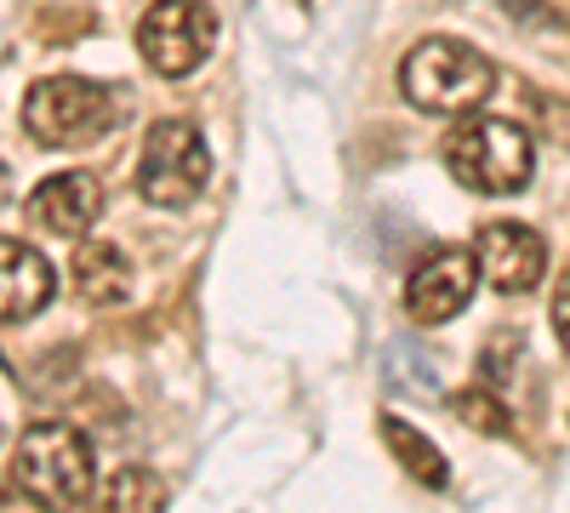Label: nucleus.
Returning a JSON list of instances; mask_svg holds the SVG:
<instances>
[{"mask_svg": "<svg viewBox=\"0 0 570 513\" xmlns=\"http://www.w3.org/2000/svg\"><path fill=\"white\" fill-rule=\"evenodd\" d=\"M217 46V12L206 0H155L137 23V52L160 80L195 75Z\"/></svg>", "mask_w": 570, "mask_h": 513, "instance_id": "obj_6", "label": "nucleus"}, {"mask_svg": "<svg viewBox=\"0 0 570 513\" xmlns=\"http://www.w3.org/2000/svg\"><path fill=\"white\" fill-rule=\"evenodd\" d=\"M7 502H12V474H0V513H7Z\"/></svg>", "mask_w": 570, "mask_h": 513, "instance_id": "obj_16", "label": "nucleus"}, {"mask_svg": "<svg viewBox=\"0 0 570 513\" xmlns=\"http://www.w3.org/2000/svg\"><path fill=\"white\" fill-rule=\"evenodd\" d=\"M445 166L473 195H519L537 171V144L525 126L502 115H473L445 144Z\"/></svg>", "mask_w": 570, "mask_h": 513, "instance_id": "obj_3", "label": "nucleus"}, {"mask_svg": "<svg viewBox=\"0 0 570 513\" xmlns=\"http://www.w3.org/2000/svg\"><path fill=\"white\" fill-rule=\"evenodd\" d=\"M212 177V149L195 120H155L142 131V155H137V195L149 206H166V211H183L206 189Z\"/></svg>", "mask_w": 570, "mask_h": 513, "instance_id": "obj_5", "label": "nucleus"}, {"mask_svg": "<svg viewBox=\"0 0 570 513\" xmlns=\"http://www.w3.org/2000/svg\"><path fill=\"white\" fill-rule=\"evenodd\" d=\"M131 286H137V268L115 240H91L75 251V292L91 308H120L131 297Z\"/></svg>", "mask_w": 570, "mask_h": 513, "instance_id": "obj_11", "label": "nucleus"}, {"mask_svg": "<svg viewBox=\"0 0 570 513\" xmlns=\"http://www.w3.org/2000/svg\"><path fill=\"white\" fill-rule=\"evenodd\" d=\"M548 319H553V337H559V348L570 354V268L559 274V286H553V303H548Z\"/></svg>", "mask_w": 570, "mask_h": 513, "instance_id": "obj_15", "label": "nucleus"}, {"mask_svg": "<svg viewBox=\"0 0 570 513\" xmlns=\"http://www.w3.org/2000/svg\"><path fill=\"white\" fill-rule=\"evenodd\" d=\"M23 126L46 149L98 144L115 126V91L98 86V80H80V75H46L23 98Z\"/></svg>", "mask_w": 570, "mask_h": 513, "instance_id": "obj_4", "label": "nucleus"}, {"mask_svg": "<svg viewBox=\"0 0 570 513\" xmlns=\"http://www.w3.org/2000/svg\"><path fill=\"white\" fill-rule=\"evenodd\" d=\"M52 297H58V268L46 263V251L0 235V325H23L46 314Z\"/></svg>", "mask_w": 570, "mask_h": 513, "instance_id": "obj_10", "label": "nucleus"}, {"mask_svg": "<svg viewBox=\"0 0 570 513\" xmlns=\"http://www.w3.org/2000/svg\"><path fill=\"white\" fill-rule=\"evenodd\" d=\"M400 91L422 115H473L497 91V69L480 46L451 40V34H428L400 63Z\"/></svg>", "mask_w": 570, "mask_h": 513, "instance_id": "obj_2", "label": "nucleus"}, {"mask_svg": "<svg viewBox=\"0 0 570 513\" xmlns=\"http://www.w3.org/2000/svg\"><path fill=\"white\" fill-rule=\"evenodd\" d=\"M171 491L155 468H137V462H126V468H115L104 485H98V513H166Z\"/></svg>", "mask_w": 570, "mask_h": 513, "instance_id": "obj_12", "label": "nucleus"}, {"mask_svg": "<svg viewBox=\"0 0 570 513\" xmlns=\"http://www.w3.org/2000/svg\"><path fill=\"white\" fill-rule=\"evenodd\" d=\"M473 263H480V279H491L497 292L525 297L548 274V246L525 223H485L480 235H473Z\"/></svg>", "mask_w": 570, "mask_h": 513, "instance_id": "obj_8", "label": "nucleus"}, {"mask_svg": "<svg viewBox=\"0 0 570 513\" xmlns=\"http://www.w3.org/2000/svg\"><path fill=\"white\" fill-rule=\"evenodd\" d=\"M456 416H468L480 434H508V405L491 394V383H480V388H462L456 394Z\"/></svg>", "mask_w": 570, "mask_h": 513, "instance_id": "obj_14", "label": "nucleus"}, {"mask_svg": "<svg viewBox=\"0 0 570 513\" xmlns=\"http://www.w3.org/2000/svg\"><path fill=\"white\" fill-rule=\"evenodd\" d=\"M23 211H29V223L40 228V235L80 240V235H91V223L104 217V182L91 171H58V177L35 182Z\"/></svg>", "mask_w": 570, "mask_h": 513, "instance_id": "obj_9", "label": "nucleus"}, {"mask_svg": "<svg viewBox=\"0 0 570 513\" xmlns=\"http://www.w3.org/2000/svg\"><path fill=\"white\" fill-rule=\"evenodd\" d=\"M473 286H480V263H473L468 246H440L428 251L411 279H405V314L416 325H445L473 303Z\"/></svg>", "mask_w": 570, "mask_h": 513, "instance_id": "obj_7", "label": "nucleus"}, {"mask_svg": "<svg viewBox=\"0 0 570 513\" xmlns=\"http://www.w3.org/2000/svg\"><path fill=\"white\" fill-rule=\"evenodd\" d=\"M12 491L40 513H80L98 485L91 440L69 423H29L12 445Z\"/></svg>", "mask_w": 570, "mask_h": 513, "instance_id": "obj_1", "label": "nucleus"}, {"mask_svg": "<svg viewBox=\"0 0 570 513\" xmlns=\"http://www.w3.org/2000/svg\"><path fill=\"white\" fill-rule=\"evenodd\" d=\"M383 440H389V451L400 456V468H411L428 491H445V485H451V462L440 456V445L428 440L422 428H411L405 416H383Z\"/></svg>", "mask_w": 570, "mask_h": 513, "instance_id": "obj_13", "label": "nucleus"}]
</instances>
